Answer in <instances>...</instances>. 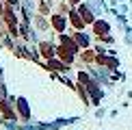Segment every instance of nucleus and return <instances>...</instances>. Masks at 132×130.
<instances>
[{"mask_svg": "<svg viewBox=\"0 0 132 130\" xmlns=\"http://www.w3.org/2000/svg\"><path fill=\"white\" fill-rule=\"evenodd\" d=\"M4 18H7V22H9V24H11V26H13V24H15V18H13V13H11V11H9V9H7V11H4Z\"/></svg>", "mask_w": 132, "mask_h": 130, "instance_id": "obj_1", "label": "nucleus"}, {"mask_svg": "<svg viewBox=\"0 0 132 130\" xmlns=\"http://www.w3.org/2000/svg\"><path fill=\"white\" fill-rule=\"evenodd\" d=\"M52 24L56 26V28H63V20H61V18H54V20H52Z\"/></svg>", "mask_w": 132, "mask_h": 130, "instance_id": "obj_2", "label": "nucleus"}, {"mask_svg": "<svg viewBox=\"0 0 132 130\" xmlns=\"http://www.w3.org/2000/svg\"><path fill=\"white\" fill-rule=\"evenodd\" d=\"M7 2H11V4H15V2H18V0H7Z\"/></svg>", "mask_w": 132, "mask_h": 130, "instance_id": "obj_3", "label": "nucleus"}, {"mask_svg": "<svg viewBox=\"0 0 132 130\" xmlns=\"http://www.w3.org/2000/svg\"><path fill=\"white\" fill-rule=\"evenodd\" d=\"M71 2H78V0H71Z\"/></svg>", "mask_w": 132, "mask_h": 130, "instance_id": "obj_4", "label": "nucleus"}]
</instances>
